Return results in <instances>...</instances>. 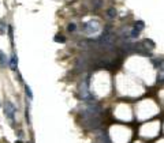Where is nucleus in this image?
Masks as SVG:
<instances>
[{
  "label": "nucleus",
  "mask_w": 164,
  "mask_h": 143,
  "mask_svg": "<svg viewBox=\"0 0 164 143\" xmlns=\"http://www.w3.org/2000/svg\"><path fill=\"white\" fill-rule=\"evenodd\" d=\"M101 113V106L97 105L96 102H89L88 105L85 106L82 117H99Z\"/></svg>",
  "instance_id": "1"
},
{
  "label": "nucleus",
  "mask_w": 164,
  "mask_h": 143,
  "mask_svg": "<svg viewBox=\"0 0 164 143\" xmlns=\"http://www.w3.org/2000/svg\"><path fill=\"white\" fill-rule=\"evenodd\" d=\"M99 30H100V23L97 21H90V22L83 25V31L86 34H93V33H97Z\"/></svg>",
  "instance_id": "2"
},
{
  "label": "nucleus",
  "mask_w": 164,
  "mask_h": 143,
  "mask_svg": "<svg viewBox=\"0 0 164 143\" xmlns=\"http://www.w3.org/2000/svg\"><path fill=\"white\" fill-rule=\"evenodd\" d=\"M79 94H81V98L82 100H92V95L89 93V82L88 79H85V81L81 83V86H79Z\"/></svg>",
  "instance_id": "3"
},
{
  "label": "nucleus",
  "mask_w": 164,
  "mask_h": 143,
  "mask_svg": "<svg viewBox=\"0 0 164 143\" xmlns=\"http://www.w3.org/2000/svg\"><path fill=\"white\" fill-rule=\"evenodd\" d=\"M15 106L10 102V101H6V104H4V113H6V116L10 120H14V116H15Z\"/></svg>",
  "instance_id": "4"
},
{
  "label": "nucleus",
  "mask_w": 164,
  "mask_h": 143,
  "mask_svg": "<svg viewBox=\"0 0 164 143\" xmlns=\"http://www.w3.org/2000/svg\"><path fill=\"white\" fill-rule=\"evenodd\" d=\"M97 143H111V140L105 132H101L97 135Z\"/></svg>",
  "instance_id": "5"
},
{
  "label": "nucleus",
  "mask_w": 164,
  "mask_h": 143,
  "mask_svg": "<svg viewBox=\"0 0 164 143\" xmlns=\"http://www.w3.org/2000/svg\"><path fill=\"white\" fill-rule=\"evenodd\" d=\"M141 45H142L144 49H146V50H152L155 48V42H153L152 40H144V41L141 42Z\"/></svg>",
  "instance_id": "6"
},
{
  "label": "nucleus",
  "mask_w": 164,
  "mask_h": 143,
  "mask_svg": "<svg viewBox=\"0 0 164 143\" xmlns=\"http://www.w3.org/2000/svg\"><path fill=\"white\" fill-rule=\"evenodd\" d=\"M17 66H18V57H17V55L14 53L13 56H11V62H10V67H11V70H13V71H17Z\"/></svg>",
  "instance_id": "7"
},
{
  "label": "nucleus",
  "mask_w": 164,
  "mask_h": 143,
  "mask_svg": "<svg viewBox=\"0 0 164 143\" xmlns=\"http://www.w3.org/2000/svg\"><path fill=\"white\" fill-rule=\"evenodd\" d=\"M6 66H7V57H6V55L0 50V67H3V68H4Z\"/></svg>",
  "instance_id": "8"
},
{
  "label": "nucleus",
  "mask_w": 164,
  "mask_h": 143,
  "mask_svg": "<svg viewBox=\"0 0 164 143\" xmlns=\"http://www.w3.org/2000/svg\"><path fill=\"white\" fill-rule=\"evenodd\" d=\"M155 66L157 67L159 71H164V59H160L159 62H155Z\"/></svg>",
  "instance_id": "9"
},
{
  "label": "nucleus",
  "mask_w": 164,
  "mask_h": 143,
  "mask_svg": "<svg viewBox=\"0 0 164 143\" xmlns=\"http://www.w3.org/2000/svg\"><path fill=\"white\" fill-rule=\"evenodd\" d=\"M6 29H8L6 25V22H4V21H0V34H4V33H6Z\"/></svg>",
  "instance_id": "10"
},
{
  "label": "nucleus",
  "mask_w": 164,
  "mask_h": 143,
  "mask_svg": "<svg viewBox=\"0 0 164 143\" xmlns=\"http://www.w3.org/2000/svg\"><path fill=\"white\" fill-rule=\"evenodd\" d=\"M144 26H145V23H144V22H142V21H138V22H135V26H134V27H135V29H137V30H142V29H144Z\"/></svg>",
  "instance_id": "11"
},
{
  "label": "nucleus",
  "mask_w": 164,
  "mask_h": 143,
  "mask_svg": "<svg viewBox=\"0 0 164 143\" xmlns=\"http://www.w3.org/2000/svg\"><path fill=\"white\" fill-rule=\"evenodd\" d=\"M103 4V0H93V8L95 10H99Z\"/></svg>",
  "instance_id": "12"
},
{
  "label": "nucleus",
  "mask_w": 164,
  "mask_h": 143,
  "mask_svg": "<svg viewBox=\"0 0 164 143\" xmlns=\"http://www.w3.org/2000/svg\"><path fill=\"white\" fill-rule=\"evenodd\" d=\"M107 14L109 18H115V17H116V10H115V8H109L107 11Z\"/></svg>",
  "instance_id": "13"
},
{
  "label": "nucleus",
  "mask_w": 164,
  "mask_h": 143,
  "mask_svg": "<svg viewBox=\"0 0 164 143\" xmlns=\"http://www.w3.org/2000/svg\"><path fill=\"white\" fill-rule=\"evenodd\" d=\"M25 91H26V95H27V97L32 100V98H33V94H32V90H30V87L27 86V85L25 86Z\"/></svg>",
  "instance_id": "14"
},
{
  "label": "nucleus",
  "mask_w": 164,
  "mask_h": 143,
  "mask_svg": "<svg viewBox=\"0 0 164 143\" xmlns=\"http://www.w3.org/2000/svg\"><path fill=\"white\" fill-rule=\"evenodd\" d=\"M55 41H56V42H66V38H64L62 34H57L56 37H55Z\"/></svg>",
  "instance_id": "15"
},
{
  "label": "nucleus",
  "mask_w": 164,
  "mask_h": 143,
  "mask_svg": "<svg viewBox=\"0 0 164 143\" xmlns=\"http://www.w3.org/2000/svg\"><path fill=\"white\" fill-rule=\"evenodd\" d=\"M8 34H10V40H11V44H14V36H13V27L8 26Z\"/></svg>",
  "instance_id": "16"
},
{
  "label": "nucleus",
  "mask_w": 164,
  "mask_h": 143,
  "mask_svg": "<svg viewBox=\"0 0 164 143\" xmlns=\"http://www.w3.org/2000/svg\"><path fill=\"white\" fill-rule=\"evenodd\" d=\"M75 29H77V26L74 25V23H70V25L67 26V30L69 31H75Z\"/></svg>",
  "instance_id": "17"
},
{
  "label": "nucleus",
  "mask_w": 164,
  "mask_h": 143,
  "mask_svg": "<svg viewBox=\"0 0 164 143\" xmlns=\"http://www.w3.org/2000/svg\"><path fill=\"white\" fill-rule=\"evenodd\" d=\"M161 82H163V83H164V76H163V78H161Z\"/></svg>",
  "instance_id": "18"
},
{
  "label": "nucleus",
  "mask_w": 164,
  "mask_h": 143,
  "mask_svg": "<svg viewBox=\"0 0 164 143\" xmlns=\"http://www.w3.org/2000/svg\"><path fill=\"white\" fill-rule=\"evenodd\" d=\"M15 143H22V142H21V140H18V142H15Z\"/></svg>",
  "instance_id": "19"
}]
</instances>
